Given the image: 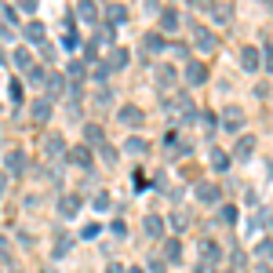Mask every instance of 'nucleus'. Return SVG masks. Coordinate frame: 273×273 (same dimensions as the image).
I'll return each instance as SVG.
<instances>
[{
	"label": "nucleus",
	"instance_id": "obj_8",
	"mask_svg": "<svg viewBox=\"0 0 273 273\" xmlns=\"http://www.w3.org/2000/svg\"><path fill=\"white\" fill-rule=\"evenodd\" d=\"M26 36H29V41H41V36H44V26H41V22H29V26H26Z\"/></svg>",
	"mask_w": 273,
	"mask_h": 273
},
{
	"label": "nucleus",
	"instance_id": "obj_11",
	"mask_svg": "<svg viewBox=\"0 0 273 273\" xmlns=\"http://www.w3.org/2000/svg\"><path fill=\"white\" fill-rule=\"evenodd\" d=\"M251 146H255V139H251V135H244V139L237 142V153H241V157H248V153H251Z\"/></svg>",
	"mask_w": 273,
	"mask_h": 273
},
{
	"label": "nucleus",
	"instance_id": "obj_14",
	"mask_svg": "<svg viewBox=\"0 0 273 273\" xmlns=\"http://www.w3.org/2000/svg\"><path fill=\"white\" fill-rule=\"evenodd\" d=\"M15 66H18V69H29V66H33V62H29V51H18V55H15Z\"/></svg>",
	"mask_w": 273,
	"mask_h": 273
},
{
	"label": "nucleus",
	"instance_id": "obj_20",
	"mask_svg": "<svg viewBox=\"0 0 273 273\" xmlns=\"http://www.w3.org/2000/svg\"><path fill=\"white\" fill-rule=\"evenodd\" d=\"M229 15H233V11H229V8H226V4H222V8H215V18H219V22H226V18H229Z\"/></svg>",
	"mask_w": 273,
	"mask_h": 273
},
{
	"label": "nucleus",
	"instance_id": "obj_21",
	"mask_svg": "<svg viewBox=\"0 0 273 273\" xmlns=\"http://www.w3.org/2000/svg\"><path fill=\"white\" fill-rule=\"evenodd\" d=\"M211 164H215V168H219V171H222V168H226V164H229V161H226V157H222V153H215V157H211Z\"/></svg>",
	"mask_w": 273,
	"mask_h": 273
},
{
	"label": "nucleus",
	"instance_id": "obj_23",
	"mask_svg": "<svg viewBox=\"0 0 273 273\" xmlns=\"http://www.w3.org/2000/svg\"><path fill=\"white\" fill-rule=\"evenodd\" d=\"M131 273H139V269H131Z\"/></svg>",
	"mask_w": 273,
	"mask_h": 273
},
{
	"label": "nucleus",
	"instance_id": "obj_13",
	"mask_svg": "<svg viewBox=\"0 0 273 273\" xmlns=\"http://www.w3.org/2000/svg\"><path fill=\"white\" fill-rule=\"evenodd\" d=\"M161 22H164V29H175V26H179V15H175V11H164Z\"/></svg>",
	"mask_w": 273,
	"mask_h": 273
},
{
	"label": "nucleus",
	"instance_id": "obj_10",
	"mask_svg": "<svg viewBox=\"0 0 273 273\" xmlns=\"http://www.w3.org/2000/svg\"><path fill=\"white\" fill-rule=\"evenodd\" d=\"M197 44L208 51V48H215V36H208V29H197Z\"/></svg>",
	"mask_w": 273,
	"mask_h": 273
},
{
	"label": "nucleus",
	"instance_id": "obj_1",
	"mask_svg": "<svg viewBox=\"0 0 273 273\" xmlns=\"http://www.w3.org/2000/svg\"><path fill=\"white\" fill-rule=\"evenodd\" d=\"M121 121H124L128 128H139V124H142V113H139L135 106H124V109H121Z\"/></svg>",
	"mask_w": 273,
	"mask_h": 273
},
{
	"label": "nucleus",
	"instance_id": "obj_6",
	"mask_svg": "<svg viewBox=\"0 0 273 273\" xmlns=\"http://www.w3.org/2000/svg\"><path fill=\"white\" fill-rule=\"evenodd\" d=\"M59 211L69 219V215H76V197H62V204H59Z\"/></svg>",
	"mask_w": 273,
	"mask_h": 273
},
{
	"label": "nucleus",
	"instance_id": "obj_4",
	"mask_svg": "<svg viewBox=\"0 0 273 273\" xmlns=\"http://www.w3.org/2000/svg\"><path fill=\"white\" fill-rule=\"evenodd\" d=\"M186 76H189V81H193V84H201V81H204V76H208V73H204V66H201V62H189V69H186Z\"/></svg>",
	"mask_w": 273,
	"mask_h": 273
},
{
	"label": "nucleus",
	"instance_id": "obj_17",
	"mask_svg": "<svg viewBox=\"0 0 273 273\" xmlns=\"http://www.w3.org/2000/svg\"><path fill=\"white\" fill-rule=\"evenodd\" d=\"M48 153H62V139H59V135L48 139Z\"/></svg>",
	"mask_w": 273,
	"mask_h": 273
},
{
	"label": "nucleus",
	"instance_id": "obj_12",
	"mask_svg": "<svg viewBox=\"0 0 273 273\" xmlns=\"http://www.w3.org/2000/svg\"><path fill=\"white\" fill-rule=\"evenodd\" d=\"M48 113H51V106H48V102H36V106H33V116H36V121H44Z\"/></svg>",
	"mask_w": 273,
	"mask_h": 273
},
{
	"label": "nucleus",
	"instance_id": "obj_3",
	"mask_svg": "<svg viewBox=\"0 0 273 273\" xmlns=\"http://www.w3.org/2000/svg\"><path fill=\"white\" fill-rule=\"evenodd\" d=\"M241 121H244V116H241V109H237V106H229V109H226V121H222V124H226V128H241Z\"/></svg>",
	"mask_w": 273,
	"mask_h": 273
},
{
	"label": "nucleus",
	"instance_id": "obj_9",
	"mask_svg": "<svg viewBox=\"0 0 273 273\" xmlns=\"http://www.w3.org/2000/svg\"><path fill=\"white\" fill-rule=\"evenodd\" d=\"M197 197H201V201H215L219 189H215V186H197Z\"/></svg>",
	"mask_w": 273,
	"mask_h": 273
},
{
	"label": "nucleus",
	"instance_id": "obj_7",
	"mask_svg": "<svg viewBox=\"0 0 273 273\" xmlns=\"http://www.w3.org/2000/svg\"><path fill=\"white\" fill-rule=\"evenodd\" d=\"M69 157H73V161H76V164H91V153H88V149H84V146H76V149H73V153H69Z\"/></svg>",
	"mask_w": 273,
	"mask_h": 273
},
{
	"label": "nucleus",
	"instance_id": "obj_2",
	"mask_svg": "<svg viewBox=\"0 0 273 273\" xmlns=\"http://www.w3.org/2000/svg\"><path fill=\"white\" fill-rule=\"evenodd\" d=\"M241 66H244V69H255V66H259V51H255V48H244V51H241Z\"/></svg>",
	"mask_w": 273,
	"mask_h": 273
},
{
	"label": "nucleus",
	"instance_id": "obj_22",
	"mask_svg": "<svg viewBox=\"0 0 273 273\" xmlns=\"http://www.w3.org/2000/svg\"><path fill=\"white\" fill-rule=\"evenodd\" d=\"M266 69H273V48H266Z\"/></svg>",
	"mask_w": 273,
	"mask_h": 273
},
{
	"label": "nucleus",
	"instance_id": "obj_18",
	"mask_svg": "<svg viewBox=\"0 0 273 273\" xmlns=\"http://www.w3.org/2000/svg\"><path fill=\"white\" fill-rule=\"evenodd\" d=\"M124 62H128V51H113V62L109 66H124Z\"/></svg>",
	"mask_w": 273,
	"mask_h": 273
},
{
	"label": "nucleus",
	"instance_id": "obj_5",
	"mask_svg": "<svg viewBox=\"0 0 273 273\" xmlns=\"http://www.w3.org/2000/svg\"><path fill=\"white\" fill-rule=\"evenodd\" d=\"M146 229L153 233V237H161V233H164V222H161L157 215H149V219H146Z\"/></svg>",
	"mask_w": 273,
	"mask_h": 273
},
{
	"label": "nucleus",
	"instance_id": "obj_19",
	"mask_svg": "<svg viewBox=\"0 0 273 273\" xmlns=\"http://www.w3.org/2000/svg\"><path fill=\"white\" fill-rule=\"evenodd\" d=\"M8 164H11V171H18V168H22V153H11Z\"/></svg>",
	"mask_w": 273,
	"mask_h": 273
},
{
	"label": "nucleus",
	"instance_id": "obj_16",
	"mask_svg": "<svg viewBox=\"0 0 273 273\" xmlns=\"http://www.w3.org/2000/svg\"><path fill=\"white\" fill-rule=\"evenodd\" d=\"M124 149H128V153H142V149H146V142H142V139H131Z\"/></svg>",
	"mask_w": 273,
	"mask_h": 273
},
{
	"label": "nucleus",
	"instance_id": "obj_15",
	"mask_svg": "<svg viewBox=\"0 0 273 273\" xmlns=\"http://www.w3.org/2000/svg\"><path fill=\"white\" fill-rule=\"evenodd\" d=\"M124 18H128V15H124V8H116V4L109 8V22H124Z\"/></svg>",
	"mask_w": 273,
	"mask_h": 273
}]
</instances>
